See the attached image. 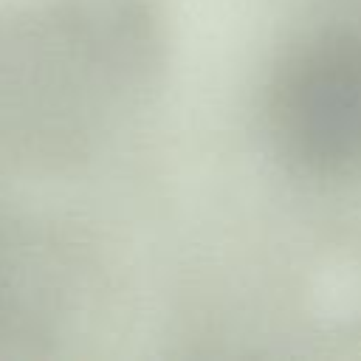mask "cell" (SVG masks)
Here are the masks:
<instances>
[{"label":"cell","mask_w":361,"mask_h":361,"mask_svg":"<svg viewBox=\"0 0 361 361\" xmlns=\"http://www.w3.org/2000/svg\"><path fill=\"white\" fill-rule=\"evenodd\" d=\"M290 116L305 152L347 158L361 152V65L327 62L299 79Z\"/></svg>","instance_id":"obj_1"}]
</instances>
